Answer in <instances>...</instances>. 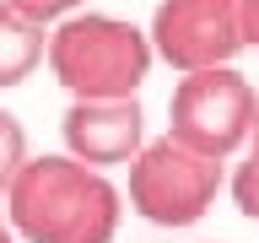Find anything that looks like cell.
Segmentation results:
<instances>
[{
    "label": "cell",
    "instance_id": "9c48e42d",
    "mask_svg": "<svg viewBox=\"0 0 259 243\" xmlns=\"http://www.w3.org/2000/svg\"><path fill=\"white\" fill-rule=\"evenodd\" d=\"M232 200L248 222H259V113H254V135H248V157L232 173Z\"/></svg>",
    "mask_w": 259,
    "mask_h": 243
},
{
    "label": "cell",
    "instance_id": "ba28073f",
    "mask_svg": "<svg viewBox=\"0 0 259 243\" xmlns=\"http://www.w3.org/2000/svg\"><path fill=\"white\" fill-rule=\"evenodd\" d=\"M27 157H32V151H27V130H22V119L0 108V194L11 189V178L22 173Z\"/></svg>",
    "mask_w": 259,
    "mask_h": 243
},
{
    "label": "cell",
    "instance_id": "52a82bcc",
    "mask_svg": "<svg viewBox=\"0 0 259 243\" xmlns=\"http://www.w3.org/2000/svg\"><path fill=\"white\" fill-rule=\"evenodd\" d=\"M44 44H49V27L27 22L11 0H0V92L22 87L44 65Z\"/></svg>",
    "mask_w": 259,
    "mask_h": 243
},
{
    "label": "cell",
    "instance_id": "8992f818",
    "mask_svg": "<svg viewBox=\"0 0 259 243\" xmlns=\"http://www.w3.org/2000/svg\"><path fill=\"white\" fill-rule=\"evenodd\" d=\"M65 151L87 168H119L146 146V113L135 97H76L60 119Z\"/></svg>",
    "mask_w": 259,
    "mask_h": 243
},
{
    "label": "cell",
    "instance_id": "6da1fadb",
    "mask_svg": "<svg viewBox=\"0 0 259 243\" xmlns=\"http://www.w3.org/2000/svg\"><path fill=\"white\" fill-rule=\"evenodd\" d=\"M124 194L103 168L65 157H27L6 189V222L27 243H113Z\"/></svg>",
    "mask_w": 259,
    "mask_h": 243
},
{
    "label": "cell",
    "instance_id": "7a4b0ae2",
    "mask_svg": "<svg viewBox=\"0 0 259 243\" xmlns=\"http://www.w3.org/2000/svg\"><path fill=\"white\" fill-rule=\"evenodd\" d=\"M44 60L70 97H135L151 76V38L146 27L108 11H70L49 27Z\"/></svg>",
    "mask_w": 259,
    "mask_h": 243
},
{
    "label": "cell",
    "instance_id": "277c9868",
    "mask_svg": "<svg viewBox=\"0 0 259 243\" xmlns=\"http://www.w3.org/2000/svg\"><path fill=\"white\" fill-rule=\"evenodd\" d=\"M124 168H130V194L124 200L151 227H194L216 206V194L227 184L216 157H200V151H189L173 135L146 141Z\"/></svg>",
    "mask_w": 259,
    "mask_h": 243
},
{
    "label": "cell",
    "instance_id": "8fae6325",
    "mask_svg": "<svg viewBox=\"0 0 259 243\" xmlns=\"http://www.w3.org/2000/svg\"><path fill=\"white\" fill-rule=\"evenodd\" d=\"M243 27H248V49H259V0H248V11H243Z\"/></svg>",
    "mask_w": 259,
    "mask_h": 243
},
{
    "label": "cell",
    "instance_id": "3957f363",
    "mask_svg": "<svg viewBox=\"0 0 259 243\" xmlns=\"http://www.w3.org/2000/svg\"><path fill=\"white\" fill-rule=\"evenodd\" d=\"M259 92L248 76H238L232 65H205V70H184L167 97V135L184 141L200 157L232 162L254 135Z\"/></svg>",
    "mask_w": 259,
    "mask_h": 243
},
{
    "label": "cell",
    "instance_id": "30bf717a",
    "mask_svg": "<svg viewBox=\"0 0 259 243\" xmlns=\"http://www.w3.org/2000/svg\"><path fill=\"white\" fill-rule=\"evenodd\" d=\"M11 6L27 16V22H38V27H54V22H65L70 11H81L87 0H11Z\"/></svg>",
    "mask_w": 259,
    "mask_h": 243
},
{
    "label": "cell",
    "instance_id": "5b68a950",
    "mask_svg": "<svg viewBox=\"0 0 259 243\" xmlns=\"http://www.w3.org/2000/svg\"><path fill=\"white\" fill-rule=\"evenodd\" d=\"M248 0H157L151 11V54L184 70H205V65H232L248 49V27H243Z\"/></svg>",
    "mask_w": 259,
    "mask_h": 243
},
{
    "label": "cell",
    "instance_id": "7c38bea8",
    "mask_svg": "<svg viewBox=\"0 0 259 243\" xmlns=\"http://www.w3.org/2000/svg\"><path fill=\"white\" fill-rule=\"evenodd\" d=\"M0 243H22V238H16V232H11V227H6V222H0Z\"/></svg>",
    "mask_w": 259,
    "mask_h": 243
}]
</instances>
